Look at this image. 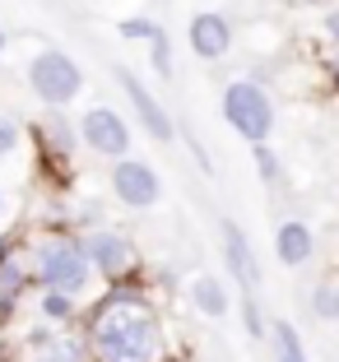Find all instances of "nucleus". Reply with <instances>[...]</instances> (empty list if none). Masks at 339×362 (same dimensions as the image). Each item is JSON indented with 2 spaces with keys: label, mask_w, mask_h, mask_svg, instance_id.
Wrapping results in <instances>:
<instances>
[{
  "label": "nucleus",
  "mask_w": 339,
  "mask_h": 362,
  "mask_svg": "<svg viewBox=\"0 0 339 362\" xmlns=\"http://www.w3.org/2000/svg\"><path fill=\"white\" fill-rule=\"evenodd\" d=\"M107 191H112V200H117L121 209L149 214V209L163 204V177L149 158H135V153H130V158L107 168Z\"/></svg>",
  "instance_id": "423d86ee"
},
{
  "label": "nucleus",
  "mask_w": 339,
  "mask_h": 362,
  "mask_svg": "<svg viewBox=\"0 0 339 362\" xmlns=\"http://www.w3.org/2000/svg\"><path fill=\"white\" fill-rule=\"evenodd\" d=\"M84 339L93 362H172V339L163 311L144 293L139 279L103 288V298L84 311Z\"/></svg>",
  "instance_id": "f257e3e1"
},
{
  "label": "nucleus",
  "mask_w": 339,
  "mask_h": 362,
  "mask_svg": "<svg viewBox=\"0 0 339 362\" xmlns=\"http://www.w3.org/2000/svg\"><path fill=\"white\" fill-rule=\"evenodd\" d=\"M84 251H88V260H93V274L103 279V288L139 279V242L126 228L103 223V228H93V233H84Z\"/></svg>",
  "instance_id": "39448f33"
},
{
  "label": "nucleus",
  "mask_w": 339,
  "mask_h": 362,
  "mask_svg": "<svg viewBox=\"0 0 339 362\" xmlns=\"http://www.w3.org/2000/svg\"><path fill=\"white\" fill-rule=\"evenodd\" d=\"M219 251H223V269L237 279V288H242V293H255V288H260V260H255L251 233H246L237 218H228V214L219 218Z\"/></svg>",
  "instance_id": "1a4fd4ad"
},
{
  "label": "nucleus",
  "mask_w": 339,
  "mask_h": 362,
  "mask_svg": "<svg viewBox=\"0 0 339 362\" xmlns=\"http://www.w3.org/2000/svg\"><path fill=\"white\" fill-rule=\"evenodd\" d=\"M219 112L223 121L233 126L237 139H246V144H270V135H275V98L265 93V84L255 75H242V79H228L223 84V98H219Z\"/></svg>",
  "instance_id": "7ed1b4c3"
},
{
  "label": "nucleus",
  "mask_w": 339,
  "mask_h": 362,
  "mask_svg": "<svg viewBox=\"0 0 339 362\" xmlns=\"http://www.w3.org/2000/svg\"><path fill=\"white\" fill-rule=\"evenodd\" d=\"M23 144V126L19 117H10V112H0V158H10V153H19Z\"/></svg>",
  "instance_id": "b1692460"
},
{
  "label": "nucleus",
  "mask_w": 339,
  "mask_h": 362,
  "mask_svg": "<svg viewBox=\"0 0 339 362\" xmlns=\"http://www.w3.org/2000/svg\"><path fill=\"white\" fill-rule=\"evenodd\" d=\"M186 47H191L200 61H223V56L233 52V19L223 10L191 14V23H186Z\"/></svg>",
  "instance_id": "9d476101"
},
{
  "label": "nucleus",
  "mask_w": 339,
  "mask_h": 362,
  "mask_svg": "<svg viewBox=\"0 0 339 362\" xmlns=\"http://www.w3.org/2000/svg\"><path fill=\"white\" fill-rule=\"evenodd\" d=\"M5 47H10V33H5V23H0V61H5Z\"/></svg>",
  "instance_id": "c85d7f7f"
},
{
  "label": "nucleus",
  "mask_w": 339,
  "mask_h": 362,
  "mask_svg": "<svg viewBox=\"0 0 339 362\" xmlns=\"http://www.w3.org/2000/svg\"><path fill=\"white\" fill-rule=\"evenodd\" d=\"M275 260L284 269H302L316 260V233H311V223H302V218H284V223L275 228Z\"/></svg>",
  "instance_id": "f8f14e48"
},
{
  "label": "nucleus",
  "mask_w": 339,
  "mask_h": 362,
  "mask_svg": "<svg viewBox=\"0 0 339 362\" xmlns=\"http://www.w3.org/2000/svg\"><path fill=\"white\" fill-rule=\"evenodd\" d=\"M307 307L321 325H339V279H321V284L311 288Z\"/></svg>",
  "instance_id": "f3484780"
},
{
  "label": "nucleus",
  "mask_w": 339,
  "mask_h": 362,
  "mask_svg": "<svg viewBox=\"0 0 339 362\" xmlns=\"http://www.w3.org/2000/svg\"><path fill=\"white\" fill-rule=\"evenodd\" d=\"M56 339H61V330H56V325H47V320H33L28 330L19 334V344H23V353H28V358H47V349H52Z\"/></svg>",
  "instance_id": "aec40b11"
},
{
  "label": "nucleus",
  "mask_w": 339,
  "mask_h": 362,
  "mask_svg": "<svg viewBox=\"0 0 339 362\" xmlns=\"http://www.w3.org/2000/svg\"><path fill=\"white\" fill-rule=\"evenodd\" d=\"M47 362H93V349H88L84 334L74 330H61V339L47 349Z\"/></svg>",
  "instance_id": "6ab92c4d"
},
{
  "label": "nucleus",
  "mask_w": 339,
  "mask_h": 362,
  "mask_svg": "<svg viewBox=\"0 0 339 362\" xmlns=\"http://www.w3.org/2000/svg\"><path fill=\"white\" fill-rule=\"evenodd\" d=\"M28 265H33L38 293H70V298H84L88 288L98 284L79 228H47L42 237H33L28 242Z\"/></svg>",
  "instance_id": "f03ea898"
},
{
  "label": "nucleus",
  "mask_w": 339,
  "mask_h": 362,
  "mask_svg": "<svg viewBox=\"0 0 339 362\" xmlns=\"http://www.w3.org/2000/svg\"><path fill=\"white\" fill-rule=\"evenodd\" d=\"M117 33L126 37V42H159V37H163V23L149 19V14H130V19L117 23Z\"/></svg>",
  "instance_id": "412c9836"
},
{
  "label": "nucleus",
  "mask_w": 339,
  "mask_h": 362,
  "mask_svg": "<svg viewBox=\"0 0 339 362\" xmlns=\"http://www.w3.org/2000/svg\"><path fill=\"white\" fill-rule=\"evenodd\" d=\"M270 353H275L270 362H311L293 320H270Z\"/></svg>",
  "instance_id": "2eb2a0df"
},
{
  "label": "nucleus",
  "mask_w": 339,
  "mask_h": 362,
  "mask_svg": "<svg viewBox=\"0 0 339 362\" xmlns=\"http://www.w3.org/2000/svg\"><path fill=\"white\" fill-rule=\"evenodd\" d=\"M79 139H84V149L93 153V158H103L107 168L121 158H130V144H135V130H130V121L121 117L117 107L107 103H93L79 117Z\"/></svg>",
  "instance_id": "0eeeda50"
},
{
  "label": "nucleus",
  "mask_w": 339,
  "mask_h": 362,
  "mask_svg": "<svg viewBox=\"0 0 339 362\" xmlns=\"http://www.w3.org/2000/svg\"><path fill=\"white\" fill-rule=\"evenodd\" d=\"M326 79H330V88L339 93V52H330V56H326Z\"/></svg>",
  "instance_id": "cd10ccee"
},
{
  "label": "nucleus",
  "mask_w": 339,
  "mask_h": 362,
  "mask_svg": "<svg viewBox=\"0 0 339 362\" xmlns=\"http://www.w3.org/2000/svg\"><path fill=\"white\" fill-rule=\"evenodd\" d=\"M251 158H255V172H260L265 186H279V181H284V163H279V153L270 149V144H255Z\"/></svg>",
  "instance_id": "4be33fe9"
},
{
  "label": "nucleus",
  "mask_w": 339,
  "mask_h": 362,
  "mask_svg": "<svg viewBox=\"0 0 339 362\" xmlns=\"http://www.w3.org/2000/svg\"><path fill=\"white\" fill-rule=\"evenodd\" d=\"M149 65H154V75L159 79H177V65H172V42H168V33H163L159 42H149Z\"/></svg>",
  "instance_id": "5701e85b"
},
{
  "label": "nucleus",
  "mask_w": 339,
  "mask_h": 362,
  "mask_svg": "<svg viewBox=\"0 0 339 362\" xmlns=\"http://www.w3.org/2000/svg\"><path fill=\"white\" fill-rule=\"evenodd\" d=\"M0 362H5V358H0Z\"/></svg>",
  "instance_id": "2f4dec72"
},
{
  "label": "nucleus",
  "mask_w": 339,
  "mask_h": 362,
  "mask_svg": "<svg viewBox=\"0 0 339 362\" xmlns=\"http://www.w3.org/2000/svg\"><path fill=\"white\" fill-rule=\"evenodd\" d=\"M84 302L70 298V293H38V320L56 325V330H74V325H84Z\"/></svg>",
  "instance_id": "4468645a"
},
{
  "label": "nucleus",
  "mask_w": 339,
  "mask_h": 362,
  "mask_svg": "<svg viewBox=\"0 0 339 362\" xmlns=\"http://www.w3.org/2000/svg\"><path fill=\"white\" fill-rule=\"evenodd\" d=\"M191 307L200 311L205 320H223L233 311V293H228V284H223L219 274H195L191 279Z\"/></svg>",
  "instance_id": "ddd939ff"
},
{
  "label": "nucleus",
  "mask_w": 339,
  "mask_h": 362,
  "mask_svg": "<svg viewBox=\"0 0 339 362\" xmlns=\"http://www.w3.org/2000/svg\"><path fill=\"white\" fill-rule=\"evenodd\" d=\"M321 37L330 42V52H339V0H330L321 14Z\"/></svg>",
  "instance_id": "a878e982"
},
{
  "label": "nucleus",
  "mask_w": 339,
  "mask_h": 362,
  "mask_svg": "<svg viewBox=\"0 0 339 362\" xmlns=\"http://www.w3.org/2000/svg\"><path fill=\"white\" fill-rule=\"evenodd\" d=\"M237 311H242V330L251 334V344H270V320H265V307H260V298H255V293H242Z\"/></svg>",
  "instance_id": "a211bd4d"
},
{
  "label": "nucleus",
  "mask_w": 339,
  "mask_h": 362,
  "mask_svg": "<svg viewBox=\"0 0 339 362\" xmlns=\"http://www.w3.org/2000/svg\"><path fill=\"white\" fill-rule=\"evenodd\" d=\"M28 288L33 284V265H28V251L14 260H0V298H10V302H23L28 298Z\"/></svg>",
  "instance_id": "dca6fc26"
},
{
  "label": "nucleus",
  "mask_w": 339,
  "mask_h": 362,
  "mask_svg": "<svg viewBox=\"0 0 339 362\" xmlns=\"http://www.w3.org/2000/svg\"><path fill=\"white\" fill-rule=\"evenodd\" d=\"M177 130H181V139L191 144V153H195V168H200L205 177H214V158H209V149H205V144H200V135H195L191 126H181V121H177Z\"/></svg>",
  "instance_id": "393cba45"
},
{
  "label": "nucleus",
  "mask_w": 339,
  "mask_h": 362,
  "mask_svg": "<svg viewBox=\"0 0 339 362\" xmlns=\"http://www.w3.org/2000/svg\"><path fill=\"white\" fill-rule=\"evenodd\" d=\"M23 256V237L19 233H0V260H14Z\"/></svg>",
  "instance_id": "bb28decb"
},
{
  "label": "nucleus",
  "mask_w": 339,
  "mask_h": 362,
  "mask_svg": "<svg viewBox=\"0 0 339 362\" xmlns=\"http://www.w3.org/2000/svg\"><path fill=\"white\" fill-rule=\"evenodd\" d=\"M117 75V84H121V93H126V103H130V112H135V121H139V130H144L154 144H177V121H172V112L159 103V93L144 84V79L130 70V65H117L112 70Z\"/></svg>",
  "instance_id": "6e6552de"
},
{
  "label": "nucleus",
  "mask_w": 339,
  "mask_h": 362,
  "mask_svg": "<svg viewBox=\"0 0 339 362\" xmlns=\"http://www.w3.org/2000/svg\"><path fill=\"white\" fill-rule=\"evenodd\" d=\"M23 79H28V93L47 107V112H65L74 98L84 93V70L70 52L61 47H38L23 65Z\"/></svg>",
  "instance_id": "20e7f679"
},
{
  "label": "nucleus",
  "mask_w": 339,
  "mask_h": 362,
  "mask_svg": "<svg viewBox=\"0 0 339 362\" xmlns=\"http://www.w3.org/2000/svg\"><path fill=\"white\" fill-rule=\"evenodd\" d=\"M5 209H10V195H5V186H0V218H5Z\"/></svg>",
  "instance_id": "c756f323"
},
{
  "label": "nucleus",
  "mask_w": 339,
  "mask_h": 362,
  "mask_svg": "<svg viewBox=\"0 0 339 362\" xmlns=\"http://www.w3.org/2000/svg\"><path fill=\"white\" fill-rule=\"evenodd\" d=\"M33 139H38L42 158L56 163V168H70V158L84 149V139H79V121H70L65 112H47V117L38 121V130H33Z\"/></svg>",
  "instance_id": "9b49d317"
},
{
  "label": "nucleus",
  "mask_w": 339,
  "mask_h": 362,
  "mask_svg": "<svg viewBox=\"0 0 339 362\" xmlns=\"http://www.w3.org/2000/svg\"><path fill=\"white\" fill-rule=\"evenodd\" d=\"M23 362H47V358H23Z\"/></svg>",
  "instance_id": "7c9ffc66"
}]
</instances>
